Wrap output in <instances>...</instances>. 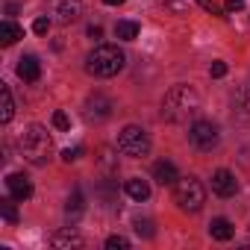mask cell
Masks as SVG:
<instances>
[{"label": "cell", "mask_w": 250, "mask_h": 250, "mask_svg": "<svg viewBox=\"0 0 250 250\" xmlns=\"http://www.w3.org/2000/svg\"><path fill=\"white\" fill-rule=\"evenodd\" d=\"M197 112H200V97L191 85H174L162 100V118H168L174 124H183V121L194 118Z\"/></svg>", "instance_id": "obj_1"}, {"label": "cell", "mask_w": 250, "mask_h": 250, "mask_svg": "<svg viewBox=\"0 0 250 250\" xmlns=\"http://www.w3.org/2000/svg\"><path fill=\"white\" fill-rule=\"evenodd\" d=\"M18 147H21V156L33 165H44L53 153V142L47 136V130L42 127V124H33V127H27L18 139Z\"/></svg>", "instance_id": "obj_2"}, {"label": "cell", "mask_w": 250, "mask_h": 250, "mask_svg": "<svg viewBox=\"0 0 250 250\" xmlns=\"http://www.w3.org/2000/svg\"><path fill=\"white\" fill-rule=\"evenodd\" d=\"M124 50H118L115 44H97L88 56H85V71L91 77H115L118 71H124Z\"/></svg>", "instance_id": "obj_3"}, {"label": "cell", "mask_w": 250, "mask_h": 250, "mask_svg": "<svg viewBox=\"0 0 250 250\" xmlns=\"http://www.w3.org/2000/svg\"><path fill=\"white\" fill-rule=\"evenodd\" d=\"M174 203L183 212H200V206L206 203V191H203L200 180H194V177L177 180V186H174Z\"/></svg>", "instance_id": "obj_4"}, {"label": "cell", "mask_w": 250, "mask_h": 250, "mask_svg": "<svg viewBox=\"0 0 250 250\" xmlns=\"http://www.w3.org/2000/svg\"><path fill=\"white\" fill-rule=\"evenodd\" d=\"M118 150L130 159H142V156L150 153V139L142 127H133L130 124V127H124L121 136H118Z\"/></svg>", "instance_id": "obj_5"}, {"label": "cell", "mask_w": 250, "mask_h": 250, "mask_svg": "<svg viewBox=\"0 0 250 250\" xmlns=\"http://www.w3.org/2000/svg\"><path fill=\"white\" fill-rule=\"evenodd\" d=\"M188 142L197 147V150H215L218 147V142H221V136H218V127L212 121H197V124H191V130H188Z\"/></svg>", "instance_id": "obj_6"}, {"label": "cell", "mask_w": 250, "mask_h": 250, "mask_svg": "<svg viewBox=\"0 0 250 250\" xmlns=\"http://www.w3.org/2000/svg\"><path fill=\"white\" fill-rule=\"evenodd\" d=\"M50 15L59 24H74L83 15V3L80 0H50Z\"/></svg>", "instance_id": "obj_7"}, {"label": "cell", "mask_w": 250, "mask_h": 250, "mask_svg": "<svg viewBox=\"0 0 250 250\" xmlns=\"http://www.w3.org/2000/svg\"><path fill=\"white\" fill-rule=\"evenodd\" d=\"M212 191H215L218 197H235V191H238L235 174L227 171V168H218V171L212 174Z\"/></svg>", "instance_id": "obj_8"}, {"label": "cell", "mask_w": 250, "mask_h": 250, "mask_svg": "<svg viewBox=\"0 0 250 250\" xmlns=\"http://www.w3.org/2000/svg\"><path fill=\"white\" fill-rule=\"evenodd\" d=\"M6 191H9V197H15V200H30L33 197V183L24 177V174H9L6 177Z\"/></svg>", "instance_id": "obj_9"}, {"label": "cell", "mask_w": 250, "mask_h": 250, "mask_svg": "<svg viewBox=\"0 0 250 250\" xmlns=\"http://www.w3.org/2000/svg\"><path fill=\"white\" fill-rule=\"evenodd\" d=\"M85 115H88L91 121H103V118H109V115H112V100L103 97V94H91V97L85 100Z\"/></svg>", "instance_id": "obj_10"}, {"label": "cell", "mask_w": 250, "mask_h": 250, "mask_svg": "<svg viewBox=\"0 0 250 250\" xmlns=\"http://www.w3.org/2000/svg\"><path fill=\"white\" fill-rule=\"evenodd\" d=\"M15 71H18V77H21L24 83H36V80L42 77V62H39L36 56H21Z\"/></svg>", "instance_id": "obj_11"}, {"label": "cell", "mask_w": 250, "mask_h": 250, "mask_svg": "<svg viewBox=\"0 0 250 250\" xmlns=\"http://www.w3.org/2000/svg\"><path fill=\"white\" fill-rule=\"evenodd\" d=\"M153 180H156L159 186H177V180H180V174H177V168H174V162H168V159H162V162H156V165H153Z\"/></svg>", "instance_id": "obj_12"}, {"label": "cell", "mask_w": 250, "mask_h": 250, "mask_svg": "<svg viewBox=\"0 0 250 250\" xmlns=\"http://www.w3.org/2000/svg\"><path fill=\"white\" fill-rule=\"evenodd\" d=\"M124 191H127V197H133V200H147L150 197V186H147V180H142V177H130L127 183H124Z\"/></svg>", "instance_id": "obj_13"}, {"label": "cell", "mask_w": 250, "mask_h": 250, "mask_svg": "<svg viewBox=\"0 0 250 250\" xmlns=\"http://www.w3.org/2000/svg\"><path fill=\"white\" fill-rule=\"evenodd\" d=\"M209 235H212L215 241H229V238L235 235V227H232L227 218H212V224H209Z\"/></svg>", "instance_id": "obj_14"}, {"label": "cell", "mask_w": 250, "mask_h": 250, "mask_svg": "<svg viewBox=\"0 0 250 250\" xmlns=\"http://www.w3.org/2000/svg\"><path fill=\"white\" fill-rule=\"evenodd\" d=\"M18 39H24V30L15 24V21H3V24H0V44H3V47H12Z\"/></svg>", "instance_id": "obj_15"}, {"label": "cell", "mask_w": 250, "mask_h": 250, "mask_svg": "<svg viewBox=\"0 0 250 250\" xmlns=\"http://www.w3.org/2000/svg\"><path fill=\"white\" fill-rule=\"evenodd\" d=\"M50 244H53V247H83V235H80V232H74V229L68 227V229L56 232V235L50 238Z\"/></svg>", "instance_id": "obj_16"}, {"label": "cell", "mask_w": 250, "mask_h": 250, "mask_svg": "<svg viewBox=\"0 0 250 250\" xmlns=\"http://www.w3.org/2000/svg\"><path fill=\"white\" fill-rule=\"evenodd\" d=\"M139 24L136 21H118L115 24V36L121 39V42H133V39H139Z\"/></svg>", "instance_id": "obj_17"}, {"label": "cell", "mask_w": 250, "mask_h": 250, "mask_svg": "<svg viewBox=\"0 0 250 250\" xmlns=\"http://www.w3.org/2000/svg\"><path fill=\"white\" fill-rule=\"evenodd\" d=\"M0 94H3V112H0V121L9 124V121H12V115H15V100H12L9 85H0Z\"/></svg>", "instance_id": "obj_18"}, {"label": "cell", "mask_w": 250, "mask_h": 250, "mask_svg": "<svg viewBox=\"0 0 250 250\" xmlns=\"http://www.w3.org/2000/svg\"><path fill=\"white\" fill-rule=\"evenodd\" d=\"M65 212H68V215H74V218H77V215L83 212V191H80V188H74V191H71V197H68V206H65Z\"/></svg>", "instance_id": "obj_19"}, {"label": "cell", "mask_w": 250, "mask_h": 250, "mask_svg": "<svg viewBox=\"0 0 250 250\" xmlns=\"http://www.w3.org/2000/svg\"><path fill=\"white\" fill-rule=\"evenodd\" d=\"M0 212H3V218L9 224H18V209H15V197H6V200H0Z\"/></svg>", "instance_id": "obj_20"}, {"label": "cell", "mask_w": 250, "mask_h": 250, "mask_svg": "<svg viewBox=\"0 0 250 250\" xmlns=\"http://www.w3.org/2000/svg\"><path fill=\"white\" fill-rule=\"evenodd\" d=\"M235 106L250 115V85H241V88L235 91Z\"/></svg>", "instance_id": "obj_21"}, {"label": "cell", "mask_w": 250, "mask_h": 250, "mask_svg": "<svg viewBox=\"0 0 250 250\" xmlns=\"http://www.w3.org/2000/svg\"><path fill=\"white\" fill-rule=\"evenodd\" d=\"M106 247H109V250H127V247H130V238H124V235H109V238H106Z\"/></svg>", "instance_id": "obj_22"}, {"label": "cell", "mask_w": 250, "mask_h": 250, "mask_svg": "<svg viewBox=\"0 0 250 250\" xmlns=\"http://www.w3.org/2000/svg\"><path fill=\"white\" fill-rule=\"evenodd\" d=\"M53 127H56V130H71V118H68L62 109L53 112Z\"/></svg>", "instance_id": "obj_23"}, {"label": "cell", "mask_w": 250, "mask_h": 250, "mask_svg": "<svg viewBox=\"0 0 250 250\" xmlns=\"http://www.w3.org/2000/svg\"><path fill=\"white\" fill-rule=\"evenodd\" d=\"M85 156V147H65L62 150V159L65 162H77V159H83Z\"/></svg>", "instance_id": "obj_24"}, {"label": "cell", "mask_w": 250, "mask_h": 250, "mask_svg": "<svg viewBox=\"0 0 250 250\" xmlns=\"http://www.w3.org/2000/svg\"><path fill=\"white\" fill-rule=\"evenodd\" d=\"M33 33H36V36H47V33H50V18H44V15H42V18H36Z\"/></svg>", "instance_id": "obj_25"}, {"label": "cell", "mask_w": 250, "mask_h": 250, "mask_svg": "<svg viewBox=\"0 0 250 250\" xmlns=\"http://www.w3.org/2000/svg\"><path fill=\"white\" fill-rule=\"evenodd\" d=\"M136 232L145 235V238H150V235H153V224H150V221H136Z\"/></svg>", "instance_id": "obj_26"}, {"label": "cell", "mask_w": 250, "mask_h": 250, "mask_svg": "<svg viewBox=\"0 0 250 250\" xmlns=\"http://www.w3.org/2000/svg\"><path fill=\"white\" fill-rule=\"evenodd\" d=\"M227 74V62H212V68H209V77H215V80H221Z\"/></svg>", "instance_id": "obj_27"}, {"label": "cell", "mask_w": 250, "mask_h": 250, "mask_svg": "<svg viewBox=\"0 0 250 250\" xmlns=\"http://www.w3.org/2000/svg\"><path fill=\"white\" fill-rule=\"evenodd\" d=\"M244 9V0H227L224 3V12H241Z\"/></svg>", "instance_id": "obj_28"}, {"label": "cell", "mask_w": 250, "mask_h": 250, "mask_svg": "<svg viewBox=\"0 0 250 250\" xmlns=\"http://www.w3.org/2000/svg\"><path fill=\"white\" fill-rule=\"evenodd\" d=\"M200 6H203L206 12H212V15H218V12H221V9L215 6V0H200Z\"/></svg>", "instance_id": "obj_29"}, {"label": "cell", "mask_w": 250, "mask_h": 250, "mask_svg": "<svg viewBox=\"0 0 250 250\" xmlns=\"http://www.w3.org/2000/svg\"><path fill=\"white\" fill-rule=\"evenodd\" d=\"M88 39H91V42H100V39H103V30H100V27H88Z\"/></svg>", "instance_id": "obj_30"}, {"label": "cell", "mask_w": 250, "mask_h": 250, "mask_svg": "<svg viewBox=\"0 0 250 250\" xmlns=\"http://www.w3.org/2000/svg\"><path fill=\"white\" fill-rule=\"evenodd\" d=\"M103 3H106V6H121L124 0H103Z\"/></svg>", "instance_id": "obj_31"}]
</instances>
